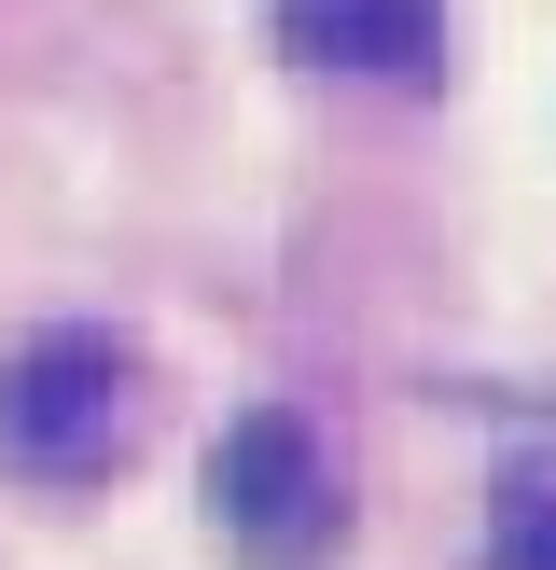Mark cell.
Masks as SVG:
<instances>
[{"label":"cell","mask_w":556,"mask_h":570,"mask_svg":"<svg viewBox=\"0 0 556 570\" xmlns=\"http://www.w3.org/2000/svg\"><path fill=\"white\" fill-rule=\"evenodd\" d=\"M139 432V348L98 321H56L28 334L14 362H0V460L42 473V488H83V473H111Z\"/></svg>","instance_id":"6da1fadb"},{"label":"cell","mask_w":556,"mask_h":570,"mask_svg":"<svg viewBox=\"0 0 556 570\" xmlns=\"http://www.w3.org/2000/svg\"><path fill=\"white\" fill-rule=\"evenodd\" d=\"M209 529H222L237 557H265V570H306L334 529H348L334 460H320V432H306L292 404L222 417V445H209Z\"/></svg>","instance_id":"7a4b0ae2"},{"label":"cell","mask_w":556,"mask_h":570,"mask_svg":"<svg viewBox=\"0 0 556 570\" xmlns=\"http://www.w3.org/2000/svg\"><path fill=\"white\" fill-rule=\"evenodd\" d=\"M278 42H292L306 70L445 83V0H278Z\"/></svg>","instance_id":"3957f363"},{"label":"cell","mask_w":556,"mask_h":570,"mask_svg":"<svg viewBox=\"0 0 556 570\" xmlns=\"http://www.w3.org/2000/svg\"><path fill=\"white\" fill-rule=\"evenodd\" d=\"M487 570H556V488H500V529H487Z\"/></svg>","instance_id":"277c9868"}]
</instances>
